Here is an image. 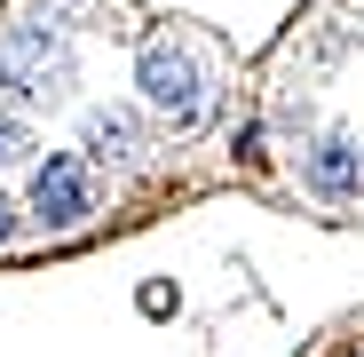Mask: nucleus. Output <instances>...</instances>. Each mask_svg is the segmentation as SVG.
<instances>
[{
	"label": "nucleus",
	"mask_w": 364,
	"mask_h": 357,
	"mask_svg": "<svg viewBox=\"0 0 364 357\" xmlns=\"http://www.w3.org/2000/svg\"><path fill=\"white\" fill-rule=\"evenodd\" d=\"M32 214H40L48 230H72V222H87V214H95V175H87L72 151H55V159L32 175Z\"/></svg>",
	"instance_id": "f257e3e1"
},
{
	"label": "nucleus",
	"mask_w": 364,
	"mask_h": 357,
	"mask_svg": "<svg viewBox=\"0 0 364 357\" xmlns=\"http://www.w3.org/2000/svg\"><path fill=\"white\" fill-rule=\"evenodd\" d=\"M9 238H16V214H9V199H0V247H9Z\"/></svg>",
	"instance_id": "39448f33"
},
{
	"label": "nucleus",
	"mask_w": 364,
	"mask_h": 357,
	"mask_svg": "<svg viewBox=\"0 0 364 357\" xmlns=\"http://www.w3.org/2000/svg\"><path fill=\"white\" fill-rule=\"evenodd\" d=\"M143 95H151V103H166L174 119H198V103H206L198 64H191L174 40H151V48H143Z\"/></svg>",
	"instance_id": "f03ea898"
},
{
	"label": "nucleus",
	"mask_w": 364,
	"mask_h": 357,
	"mask_svg": "<svg viewBox=\"0 0 364 357\" xmlns=\"http://www.w3.org/2000/svg\"><path fill=\"white\" fill-rule=\"evenodd\" d=\"M24 143H32V135L16 128V119H9V111H0V167H9V159H24Z\"/></svg>",
	"instance_id": "20e7f679"
},
{
	"label": "nucleus",
	"mask_w": 364,
	"mask_h": 357,
	"mask_svg": "<svg viewBox=\"0 0 364 357\" xmlns=\"http://www.w3.org/2000/svg\"><path fill=\"white\" fill-rule=\"evenodd\" d=\"M301 183H309L317 199H356V191H364V151H356L348 135L309 143V159H301Z\"/></svg>",
	"instance_id": "7ed1b4c3"
}]
</instances>
